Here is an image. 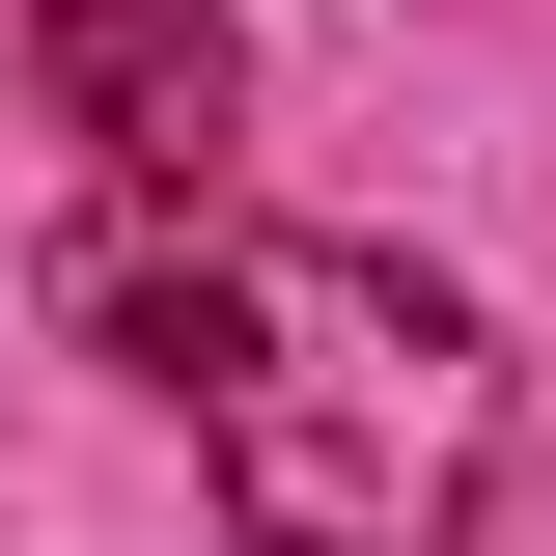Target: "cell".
Listing matches in <instances>:
<instances>
[{
  "mask_svg": "<svg viewBox=\"0 0 556 556\" xmlns=\"http://www.w3.org/2000/svg\"><path fill=\"white\" fill-rule=\"evenodd\" d=\"M84 334L195 417V473L251 556H445L501 473V362L445 278L334 251V223H139L84 251Z\"/></svg>",
  "mask_w": 556,
  "mask_h": 556,
  "instance_id": "cell-1",
  "label": "cell"
},
{
  "mask_svg": "<svg viewBox=\"0 0 556 556\" xmlns=\"http://www.w3.org/2000/svg\"><path fill=\"white\" fill-rule=\"evenodd\" d=\"M28 84H56L84 167H139V195H223V112H251V56H223L195 0H28Z\"/></svg>",
  "mask_w": 556,
  "mask_h": 556,
  "instance_id": "cell-2",
  "label": "cell"
}]
</instances>
